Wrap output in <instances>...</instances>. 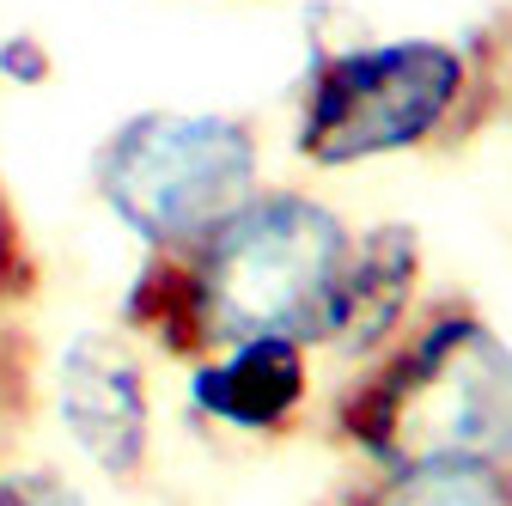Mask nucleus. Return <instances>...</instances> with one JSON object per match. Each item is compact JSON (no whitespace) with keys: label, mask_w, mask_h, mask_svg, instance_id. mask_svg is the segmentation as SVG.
I'll list each match as a JSON object with an SVG mask.
<instances>
[{"label":"nucleus","mask_w":512,"mask_h":506,"mask_svg":"<svg viewBox=\"0 0 512 506\" xmlns=\"http://www.w3.org/2000/svg\"><path fill=\"white\" fill-rule=\"evenodd\" d=\"M342 427L391 470L512 458V348L476 318L445 311L348 397Z\"/></svg>","instance_id":"1"},{"label":"nucleus","mask_w":512,"mask_h":506,"mask_svg":"<svg viewBox=\"0 0 512 506\" xmlns=\"http://www.w3.org/2000/svg\"><path fill=\"white\" fill-rule=\"evenodd\" d=\"M342 257L348 232L324 202L250 196L202 238V257L183 269L189 305H196V336L226 348L250 336L317 342Z\"/></svg>","instance_id":"2"},{"label":"nucleus","mask_w":512,"mask_h":506,"mask_svg":"<svg viewBox=\"0 0 512 506\" xmlns=\"http://www.w3.org/2000/svg\"><path fill=\"white\" fill-rule=\"evenodd\" d=\"M98 189L147 244H202L256 196V147L226 116L147 110L104 141Z\"/></svg>","instance_id":"3"},{"label":"nucleus","mask_w":512,"mask_h":506,"mask_svg":"<svg viewBox=\"0 0 512 506\" xmlns=\"http://www.w3.org/2000/svg\"><path fill=\"white\" fill-rule=\"evenodd\" d=\"M464 92V55L433 37L378 49H324L305 80L299 153L311 165H360L421 147Z\"/></svg>","instance_id":"4"},{"label":"nucleus","mask_w":512,"mask_h":506,"mask_svg":"<svg viewBox=\"0 0 512 506\" xmlns=\"http://www.w3.org/2000/svg\"><path fill=\"white\" fill-rule=\"evenodd\" d=\"M55 403L68 421L74 446L104 476H135L147 458V385L141 366L116 336H74L55 372Z\"/></svg>","instance_id":"5"},{"label":"nucleus","mask_w":512,"mask_h":506,"mask_svg":"<svg viewBox=\"0 0 512 506\" xmlns=\"http://www.w3.org/2000/svg\"><path fill=\"white\" fill-rule=\"evenodd\" d=\"M415 269H421V250H415L409 226H378L366 238H348V257H342V275L330 287L317 342H336V348L378 342L403 318Z\"/></svg>","instance_id":"6"},{"label":"nucleus","mask_w":512,"mask_h":506,"mask_svg":"<svg viewBox=\"0 0 512 506\" xmlns=\"http://www.w3.org/2000/svg\"><path fill=\"white\" fill-rule=\"evenodd\" d=\"M305 397V354L287 336H250L232 342L226 360H214L196 378V403L244 433H275Z\"/></svg>","instance_id":"7"},{"label":"nucleus","mask_w":512,"mask_h":506,"mask_svg":"<svg viewBox=\"0 0 512 506\" xmlns=\"http://www.w3.org/2000/svg\"><path fill=\"white\" fill-rule=\"evenodd\" d=\"M354 506H512V482L500 464H427V470H391Z\"/></svg>","instance_id":"8"},{"label":"nucleus","mask_w":512,"mask_h":506,"mask_svg":"<svg viewBox=\"0 0 512 506\" xmlns=\"http://www.w3.org/2000/svg\"><path fill=\"white\" fill-rule=\"evenodd\" d=\"M0 506H80L68 482H55L49 470H7L0 476Z\"/></svg>","instance_id":"9"},{"label":"nucleus","mask_w":512,"mask_h":506,"mask_svg":"<svg viewBox=\"0 0 512 506\" xmlns=\"http://www.w3.org/2000/svg\"><path fill=\"white\" fill-rule=\"evenodd\" d=\"M0 250H7V214H0Z\"/></svg>","instance_id":"10"}]
</instances>
